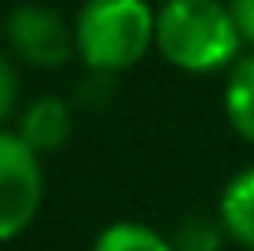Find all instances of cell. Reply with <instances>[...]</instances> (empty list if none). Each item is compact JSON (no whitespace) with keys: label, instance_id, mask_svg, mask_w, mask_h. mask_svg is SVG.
Masks as SVG:
<instances>
[{"label":"cell","instance_id":"7a4b0ae2","mask_svg":"<svg viewBox=\"0 0 254 251\" xmlns=\"http://www.w3.org/2000/svg\"><path fill=\"white\" fill-rule=\"evenodd\" d=\"M74 45L89 71L122 74L155 48L147 0H85L74 19Z\"/></svg>","mask_w":254,"mask_h":251},{"label":"cell","instance_id":"ba28073f","mask_svg":"<svg viewBox=\"0 0 254 251\" xmlns=\"http://www.w3.org/2000/svg\"><path fill=\"white\" fill-rule=\"evenodd\" d=\"M92 251H173V244L144 222H111L92 240Z\"/></svg>","mask_w":254,"mask_h":251},{"label":"cell","instance_id":"6da1fadb","mask_svg":"<svg viewBox=\"0 0 254 251\" xmlns=\"http://www.w3.org/2000/svg\"><path fill=\"white\" fill-rule=\"evenodd\" d=\"M247 45L229 0H166L155 11V48L188 74H214L240 63Z\"/></svg>","mask_w":254,"mask_h":251},{"label":"cell","instance_id":"3957f363","mask_svg":"<svg viewBox=\"0 0 254 251\" xmlns=\"http://www.w3.org/2000/svg\"><path fill=\"white\" fill-rule=\"evenodd\" d=\"M45 203L41 155L19 133L0 129V244L22 237Z\"/></svg>","mask_w":254,"mask_h":251},{"label":"cell","instance_id":"52a82bcc","mask_svg":"<svg viewBox=\"0 0 254 251\" xmlns=\"http://www.w3.org/2000/svg\"><path fill=\"white\" fill-rule=\"evenodd\" d=\"M225 115L236 133L254 144V52L236 63L229 85H225Z\"/></svg>","mask_w":254,"mask_h":251},{"label":"cell","instance_id":"8fae6325","mask_svg":"<svg viewBox=\"0 0 254 251\" xmlns=\"http://www.w3.org/2000/svg\"><path fill=\"white\" fill-rule=\"evenodd\" d=\"M15 103H19V71L7 52H0V126L15 115Z\"/></svg>","mask_w":254,"mask_h":251},{"label":"cell","instance_id":"5b68a950","mask_svg":"<svg viewBox=\"0 0 254 251\" xmlns=\"http://www.w3.org/2000/svg\"><path fill=\"white\" fill-rule=\"evenodd\" d=\"M15 133L37 155H52L66 148L70 133H74V103H66L63 96H37L22 111Z\"/></svg>","mask_w":254,"mask_h":251},{"label":"cell","instance_id":"8992f818","mask_svg":"<svg viewBox=\"0 0 254 251\" xmlns=\"http://www.w3.org/2000/svg\"><path fill=\"white\" fill-rule=\"evenodd\" d=\"M217 218H221L229 240H236L240 248L254 251V167L240 170V174L221 188Z\"/></svg>","mask_w":254,"mask_h":251},{"label":"cell","instance_id":"9c48e42d","mask_svg":"<svg viewBox=\"0 0 254 251\" xmlns=\"http://www.w3.org/2000/svg\"><path fill=\"white\" fill-rule=\"evenodd\" d=\"M229 233H225L221 218H210V214H188L177 222L170 244L173 251H221Z\"/></svg>","mask_w":254,"mask_h":251},{"label":"cell","instance_id":"277c9868","mask_svg":"<svg viewBox=\"0 0 254 251\" xmlns=\"http://www.w3.org/2000/svg\"><path fill=\"white\" fill-rule=\"evenodd\" d=\"M4 41L15 59H22L30 67H45V71L70 63V56L77 52L70 22L56 7H45V4L11 7L4 19Z\"/></svg>","mask_w":254,"mask_h":251},{"label":"cell","instance_id":"7c38bea8","mask_svg":"<svg viewBox=\"0 0 254 251\" xmlns=\"http://www.w3.org/2000/svg\"><path fill=\"white\" fill-rule=\"evenodd\" d=\"M232 15H236V26H240L243 41L254 45V0H229Z\"/></svg>","mask_w":254,"mask_h":251},{"label":"cell","instance_id":"30bf717a","mask_svg":"<svg viewBox=\"0 0 254 251\" xmlns=\"http://www.w3.org/2000/svg\"><path fill=\"white\" fill-rule=\"evenodd\" d=\"M77 103H81L85 111H107L111 103H115V74H100L92 71L89 78L81 82V89H77Z\"/></svg>","mask_w":254,"mask_h":251}]
</instances>
